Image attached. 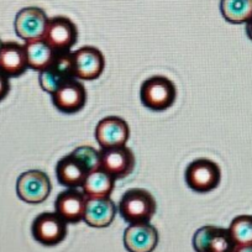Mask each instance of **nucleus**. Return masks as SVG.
<instances>
[{"label": "nucleus", "mask_w": 252, "mask_h": 252, "mask_svg": "<svg viewBox=\"0 0 252 252\" xmlns=\"http://www.w3.org/2000/svg\"><path fill=\"white\" fill-rule=\"evenodd\" d=\"M157 209L154 195L144 188L126 190L118 205L120 217L129 224H144L151 221Z\"/></svg>", "instance_id": "obj_1"}, {"label": "nucleus", "mask_w": 252, "mask_h": 252, "mask_svg": "<svg viewBox=\"0 0 252 252\" xmlns=\"http://www.w3.org/2000/svg\"><path fill=\"white\" fill-rule=\"evenodd\" d=\"M177 98L173 82L164 76H152L142 82L140 99L144 106L152 111H164L171 108Z\"/></svg>", "instance_id": "obj_2"}, {"label": "nucleus", "mask_w": 252, "mask_h": 252, "mask_svg": "<svg viewBox=\"0 0 252 252\" xmlns=\"http://www.w3.org/2000/svg\"><path fill=\"white\" fill-rule=\"evenodd\" d=\"M184 179L189 188L197 193H208L218 188L221 171L218 163L208 158H197L187 166Z\"/></svg>", "instance_id": "obj_3"}, {"label": "nucleus", "mask_w": 252, "mask_h": 252, "mask_svg": "<svg viewBox=\"0 0 252 252\" xmlns=\"http://www.w3.org/2000/svg\"><path fill=\"white\" fill-rule=\"evenodd\" d=\"M51 181L47 174L38 169H30L19 176L16 181V194L29 204H40L51 193Z\"/></svg>", "instance_id": "obj_4"}, {"label": "nucleus", "mask_w": 252, "mask_h": 252, "mask_svg": "<svg viewBox=\"0 0 252 252\" xmlns=\"http://www.w3.org/2000/svg\"><path fill=\"white\" fill-rule=\"evenodd\" d=\"M76 78L74 76L72 52H57L55 60L46 69L40 72L38 83L47 93L52 94L67 82Z\"/></svg>", "instance_id": "obj_5"}, {"label": "nucleus", "mask_w": 252, "mask_h": 252, "mask_svg": "<svg viewBox=\"0 0 252 252\" xmlns=\"http://www.w3.org/2000/svg\"><path fill=\"white\" fill-rule=\"evenodd\" d=\"M32 237L43 246H56L67 236V222L57 213H41L31 225Z\"/></svg>", "instance_id": "obj_6"}, {"label": "nucleus", "mask_w": 252, "mask_h": 252, "mask_svg": "<svg viewBox=\"0 0 252 252\" xmlns=\"http://www.w3.org/2000/svg\"><path fill=\"white\" fill-rule=\"evenodd\" d=\"M43 40L56 52H69L78 40L76 24L66 16L48 19Z\"/></svg>", "instance_id": "obj_7"}, {"label": "nucleus", "mask_w": 252, "mask_h": 252, "mask_svg": "<svg viewBox=\"0 0 252 252\" xmlns=\"http://www.w3.org/2000/svg\"><path fill=\"white\" fill-rule=\"evenodd\" d=\"M193 249L195 252H235L236 245L227 229L205 225L195 231Z\"/></svg>", "instance_id": "obj_8"}, {"label": "nucleus", "mask_w": 252, "mask_h": 252, "mask_svg": "<svg viewBox=\"0 0 252 252\" xmlns=\"http://www.w3.org/2000/svg\"><path fill=\"white\" fill-rule=\"evenodd\" d=\"M48 18L45 11L37 6H28L16 14L14 28L15 32L25 42L41 40L45 35Z\"/></svg>", "instance_id": "obj_9"}, {"label": "nucleus", "mask_w": 252, "mask_h": 252, "mask_svg": "<svg viewBox=\"0 0 252 252\" xmlns=\"http://www.w3.org/2000/svg\"><path fill=\"white\" fill-rule=\"evenodd\" d=\"M100 167L113 178L121 179L130 176L136 164L135 155L129 147L119 146L110 149H101L100 151Z\"/></svg>", "instance_id": "obj_10"}, {"label": "nucleus", "mask_w": 252, "mask_h": 252, "mask_svg": "<svg viewBox=\"0 0 252 252\" xmlns=\"http://www.w3.org/2000/svg\"><path fill=\"white\" fill-rule=\"evenodd\" d=\"M74 76L81 81H94L99 78L105 68L104 55L93 46H84L72 52Z\"/></svg>", "instance_id": "obj_11"}, {"label": "nucleus", "mask_w": 252, "mask_h": 252, "mask_svg": "<svg viewBox=\"0 0 252 252\" xmlns=\"http://www.w3.org/2000/svg\"><path fill=\"white\" fill-rule=\"evenodd\" d=\"M129 137V124L119 116H106L95 127V140L100 149L125 146Z\"/></svg>", "instance_id": "obj_12"}, {"label": "nucleus", "mask_w": 252, "mask_h": 252, "mask_svg": "<svg viewBox=\"0 0 252 252\" xmlns=\"http://www.w3.org/2000/svg\"><path fill=\"white\" fill-rule=\"evenodd\" d=\"M51 96L56 109L64 114L78 113L87 103V91L77 78L61 86Z\"/></svg>", "instance_id": "obj_13"}, {"label": "nucleus", "mask_w": 252, "mask_h": 252, "mask_svg": "<svg viewBox=\"0 0 252 252\" xmlns=\"http://www.w3.org/2000/svg\"><path fill=\"white\" fill-rule=\"evenodd\" d=\"M88 198L78 188H67L55 200V213L67 224H76L84 219Z\"/></svg>", "instance_id": "obj_14"}, {"label": "nucleus", "mask_w": 252, "mask_h": 252, "mask_svg": "<svg viewBox=\"0 0 252 252\" xmlns=\"http://www.w3.org/2000/svg\"><path fill=\"white\" fill-rule=\"evenodd\" d=\"M158 245V231L150 222L130 224L124 231V246L129 252H154Z\"/></svg>", "instance_id": "obj_15"}, {"label": "nucleus", "mask_w": 252, "mask_h": 252, "mask_svg": "<svg viewBox=\"0 0 252 252\" xmlns=\"http://www.w3.org/2000/svg\"><path fill=\"white\" fill-rule=\"evenodd\" d=\"M91 173L87 164L72 152L57 162L56 176L61 186L67 188H79L83 186L87 176Z\"/></svg>", "instance_id": "obj_16"}, {"label": "nucleus", "mask_w": 252, "mask_h": 252, "mask_svg": "<svg viewBox=\"0 0 252 252\" xmlns=\"http://www.w3.org/2000/svg\"><path fill=\"white\" fill-rule=\"evenodd\" d=\"M116 212L118 208L110 197L88 198L83 220L92 227H108L115 219Z\"/></svg>", "instance_id": "obj_17"}, {"label": "nucleus", "mask_w": 252, "mask_h": 252, "mask_svg": "<svg viewBox=\"0 0 252 252\" xmlns=\"http://www.w3.org/2000/svg\"><path fill=\"white\" fill-rule=\"evenodd\" d=\"M25 46L18 42H4L0 50V71L9 78L20 77L28 69Z\"/></svg>", "instance_id": "obj_18"}, {"label": "nucleus", "mask_w": 252, "mask_h": 252, "mask_svg": "<svg viewBox=\"0 0 252 252\" xmlns=\"http://www.w3.org/2000/svg\"><path fill=\"white\" fill-rule=\"evenodd\" d=\"M26 60L28 67L33 71H43L47 68L55 60L57 52L52 50L50 45L43 38L31 42H25Z\"/></svg>", "instance_id": "obj_19"}, {"label": "nucleus", "mask_w": 252, "mask_h": 252, "mask_svg": "<svg viewBox=\"0 0 252 252\" xmlns=\"http://www.w3.org/2000/svg\"><path fill=\"white\" fill-rule=\"evenodd\" d=\"M115 181L110 174L99 168L87 176L82 186V192L87 198H108L113 193Z\"/></svg>", "instance_id": "obj_20"}, {"label": "nucleus", "mask_w": 252, "mask_h": 252, "mask_svg": "<svg viewBox=\"0 0 252 252\" xmlns=\"http://www.w3.org/2000/svg\"><path fill=\"white\" fill-rule=\"evenodd\" d=\"M220 11L227 23L246 24L252 16V0H220Z\"/></svg>", "instance_id": "obj_21"}, {"label": "nucleus", "mask_w": 252, "mask_h": 252, "mask_svg": "<svg viewBox=\"0 0 252 252\" xmlns=\"http://www.w3.org/2000/svg\"><path fill=\"white\" fill-rule=\"evenodd\" d=\"M227 230L236 247L252 245V217L250 215L236 217L232 220Z\"/></svg>", "instance_id": "obj_22"}, {"label": "nucleus", "mask_w": 252, "mask_h": 252, "mask_svg": "<svg viewBox=\"0 0 252 252\" xmlns=\"http://www.w3.org/2000/svg\"><path fill=\"white\" fill-rule=\"evenodd\" d=\"M73 154L76 156H78L87 164L91 173L96 171V169H99V167H100V152L96 151L94 147L79 146L74 150Z\"/></svg>", "instance_id": "obj_23"}, {"label": "nucleus", "mask_w": 252, "mask_h": 252, "mask_svg": "<svg viewBox=\"0 0 252 252\" xmlns=\"http://www.w3.org/2000/svg\"><path fill=\"white\" fill-rule=\"evenodd\" d=\"M9 92H10V81H9V77L5 76L3 72L0 71V101L5 99Z\"/></svg>", "instance_id": "obj_24"}, {"label": "nucleus", "mask_w": 252, "mask_h": 252, "mask_svg": "<svg viewBox=\"0 0 252 252\" xmlns=\"http://www.w3.org/2000/svg\"><path fill=\"white\" fill-rule=\"evenodd\" d=\"M235 252H252V245H246V246H237Z\"/></svg>", "instance_id": "obj_25"}, {"label": "nucleus", "mask_w": 252, "mask_h": 252, "mask_svg": "<svg viewBox=\"0 0 252 252\" xmlns=\"http://www.w3.org/2000/svg\"><path fill=\"white\" fill-rule=\"evenodd\" d=\"M246 33L249 36L250 40L252 41V16L249 21L246 23Z\"/></svg>", "instance_id": "obj_26"}, {"label": "nucleus", "mask_w": 252, "mask_h": 252, "mask_svg": "<svg viewBox=\"0 0 252 252\" xmlns=\"http://www.w3.org/2000/svg\"><path fill=\"white\" fill-rule=\"evenodd\" d=\"M3 41H1V40H0V50H1V47H3Z\"/></svg>", "instance_id": "obj_27"}]
</instances>
